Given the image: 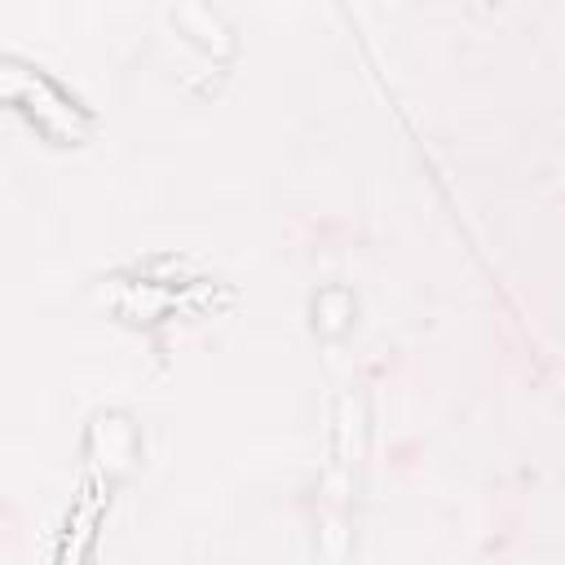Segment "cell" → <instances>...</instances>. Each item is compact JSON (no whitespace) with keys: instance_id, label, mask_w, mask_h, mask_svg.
Returning <instances> with one entry per match:
<instances>
[{"instance_id":"cell-1","label":"cell","mask_w":565,"mask_h":565,"mask_svg":"<svg viewBox=\"0 0 565 565\" xmlns=\"http://www.w3.org/2000/svg\"><path fill=\"white\" fill-rule=\"evenodd\" d=\"M4 93L44 137H53V141H84V132H88L84 106L71 93H62L44 71H31L18 57H9L4 62Z\"/></svg>"},{"instance_id":"cell-2","label":"cell","mask_w":565,"mask_h":565,"mask_svg":"<svg viewBox=\"0 0 565 565\" xmlns=\"http://www.w3.org/2000/svg\"><path fill=\"white\" fill-rule=\"evenodd\" d=\"M106 494H102V477H88L79 486V499L66 516V539H62V556L57 565H88V547L97 539V521H102Z\"/></svg>"}]
</instances>
